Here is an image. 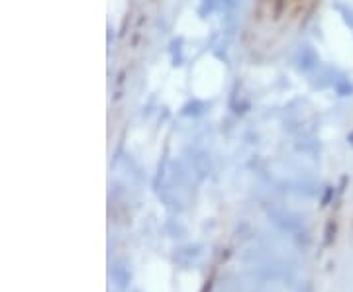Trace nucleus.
<instances>
[{
    "instance_id": "f257e3e1",
    "label": "nucleus",
    "mask_w": 353,
    "mask_h": 292,
    "mask_svg": "<svg viewBox=\"0 0 353 292\" xmlns=\"http://www.w3.org/2000/svg\"><path fill=\"white\" fill-rule=\"evenodd\" d=\"M139 280L143 292H173V271L161 259L148 263Z\"/></svg>"
}]
</instances>
